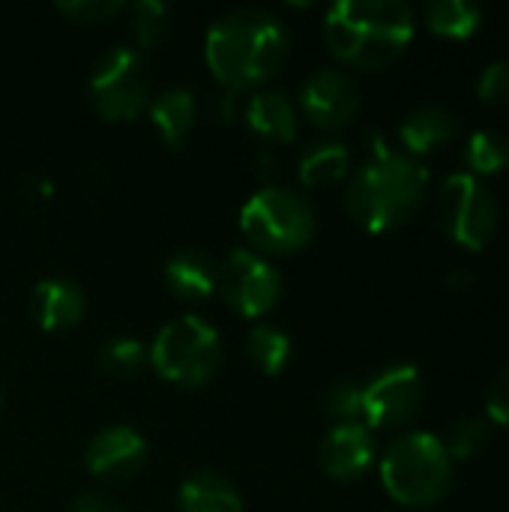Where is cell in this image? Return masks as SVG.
I'll return each mask as SVG.
<instances>
[{"label": "cell", "mask_w": 509, "mask_h": 512, "mask_svg": "<svg viewBox=\"0 0 509 512\" xmlns=\"http://www.w3.org/2000/svg\"><path fill=\"white\" fill-rule=\"evenodd\" d=\"M426 186L429 171L420 159L387 144L381 132H369V159L354 171L345 207L360 228L372 234L393 231L420 210Z\"/></svg>", "instance_id": "obj_1"}, {"label": "cell", "mask_w": 509, "mask_h": 512, "mask_svg": "<svg viewBox=\"0 0 509 512\" xmlns=\"http://www.w3.org/2000/svg\"><path fill=\"white\" fill-rule=\"evenodd\" d=\"M207 66L228 90L270 81L288 63L291 33L267 9H234L207 30Z\"/></svg>", "instance_id": "obj_2"}, {"label": "cell", "mask_w": 509, "mask_h": 512, "mask_svg": "<svg viewBox=\"0 0 509 512\" xmlns=\"http://www.w3.org/2000/svg\"><path fill=\"white\" fill-rule=\"evenodd\" d=\"M333 54L360 69H384L414 39V9L405 0H339L324 18Z\"/></svg>", "instance_id": "obj_3"}, {"label": "cell", "mask_w": 509, "mask_h": 512, "mask_svg": "<svg viewBox=\"0 0 509 512\" xmlns=\"http://www.w3.org/2000/svg\"><path fill=\"white\" fill-rule=\"evenodd\" d=\"M381 483L387 495L405 507H432L453 486V459L438 435L408 432L387 447Z\"/></svg>", "instance_id": "obj_4"}, {"label": "cell", "mask_w": 509, "mask_h": 512, "mask_svg": "<svg viewBox=\"0 0 509 512\" xmlns=\"http://www.w3.org/2000/svg\"><path fill=\"white\" fill-rule=\"evenodd\" d=\"M240 228L249 243L270 255H291L315 234L312 204L285 186H261L240 210Z\"/></svg>", "instance_id": "obj_5"}, {"label": "cell", "mask_w": 509, "mask_h": 512, "mask_svg": "<svg viewBox=\"0 0 509 512\" xmlns=\"http://www.w3.org/2000/svg\"><path fill=\"white\" fill-rule=\"evenodd\" d=\"M147 360L165 381L201 387L216 375L222 363V342L213 324H207L198 315H183L168 321L156 333Z\"/></svg>", "instance_id": "obj_6"}, {"label": "cell", "mask_w": 509, "mask_h": 512, "mask_svg": "<svg viewBox=\"0 0 509 512\" xmlns=\"http://www.w3.org/2000/svg\"><path fill=\"white\" fill-rule=\"evenodd\" d=\"M435 216L441 231L468 252L486 249L498 231V201L492 189L468 171L450 174L444 180Z\"/></svg>", "instance_id": "obj_7"}, {"label": "cell", "mask_w": 509, "mask_h": 512, "mask_svg": "<svg viewBox=\"0 0 509 512\" xmlns=\"http://www.w3.org/2000/svg\"><path fill=\"white\" fill-rule=\"evenodd\" d=\"M150 96V78L144 57L135 48L114 45L93 63L90 99L105 120H132L144 111Z\"/></svg>", "instance_id": "obj_8"}, {"label": "cell", "mask_w": 509, "mask_h": 512, "mask_svg": "<svg viewBox=\"0 0 509 512\" xmlns=\"http://www.w3.org/2000/svg\"><path fill=\"white\" fill-rule=\"evenodd\" d=\"M216 291L225 297V303L234 312L246 318H258L279 303L282 276L264 255L252 249H231L219 261Z\"/></svg>", "instance_id": "obj_9"}, {"label": "cell", "mask_w": 509, "mask_h": 512, "mask_svg": "<svg viewBox=\"0 0 509 512\" xmlns=\"http://www.w3.org/2000/svg\"><path fill=\"white\" fill-rule=\"evenodd\" d=\"M423 405V375L417 366H390L363 387V423L369 429L405 426Z\"/></svg>", "instance_id": "obj_10"}, {"label": "cell", "mask_w": 509, "mask_h": 512, "mask_svg": "<svg viewBox=\"0 0 509 512\" xmlns=\"http://www.w3.org/2000/svg\"><path fill=\"white\" fill-rule=\"evenodd\" d=\"M303 114L321 129L348 126L360 111V90L351 75L339 69H318L300 90Z\"/></svg>", "instance_id": "obj_11"}, {"label": "cell", "mask_w": 509, "mask_h": 512, "mask_svg": "<svg viewBox=\"0 0 509 512\" xmlns=\"http://www.w3.org/2000/svg\"><path fill=\"white\" fill-rule=\"evenodd\" d=\"M84 465L99 480L126 483L147 465V441L132 426H108L90 438Z\"/></svg>", "instance_id": "obj_12"}, {"label": "cell", "mask_w": 509, "mask_h": 512, "mask_svg": "<svg viewBox=\"0 0 509 512\" xmlns=\"http://www.w3.org/2000/svg\"><path fill=\"white\" fill-rule=\"evenodd\" d=\"M318 462L327 477L351 483L363 477L375 462V438L366 423H339L333 426L318 450Z\"/></svg>", "instance_id": "obj_13"}, {"label": "cell", "mask_w": 509, "mask_h": 512, "mask_svg": "<svg viewBox=\"0 0 509 512\" xmlns=\"http://www.w3.org/2000/svg\"><path fill=\"white\" fill-rule=\"evenodd\" d=\"M84 309H87V300H84L81 288L75 282L57 279V276L54 279H42L33 288V297H30L33 321L42 330H48V333L75 327L84 318Z\"/></svg>", "instance_id": "obj_14"}, {"label": "cell", "mask_w": 509, "mask_h": 512, "mask_svg": "<svg viewBox=\"0 0 509 512\" xmlns=\"http://www.w3.org/2000/svg\"><path fill=\"white\" fill-rule=\"evenodd\" d=\"M459 135V120L450 108L444 105H423L414 108L402 126H399V141L405 147L408 156L420 159L426 153L441 150L444 144H450Z\"/></svg>", "instance_id": "obj_15"}, {"label": "cell", "mask_w": 509, "mask_h": 512, "mask_svg": "<svg viewBox=\"0 0 509 512\" xmlns=\"http://www.w3.org/2000/svg\"><path fill=\"white\" fill-rule=\"evenodd\" d=\"M219 264L201 249H180L165 264V285L180 300H207L216 291Z\"/></svg>", "instance_id": "obj_16"}, {"label": "cell", "mask_w": 509, "mask_h": 512, "mask_svg": "<svg viewBox=\"0 0 509 512\" xmlns=\"http://www.w3.org/2000/svg\"><path fill=\"white\" fill-rule=\"evenodd\" d=\"M180 512H243V498L228 477L216 471H195L177 492Z\"/></svg>", "instance_id": "obj_17"}, {"label": "cell", "mask_w": 509, "mask_h": 512, "mask_svg": "<svg viewBox=\"0 0 509 512\" xmlns=\"http://www.w3.org/2000/svg\"><path fill=\"white\" fill-rule=\"evenodd\" d=\"M246 123L267 141H291L297 135V108L282 90H258L246 102Z\"/></svg>", "instance_id": "obj_18"}, {"label": "cell", "mask_w": 509, "mask_h": 512, "mask_svg": "<svg viewBox=\"0 0 509 512\" xmlns=\"http://www.w3.org/2000/svg\"><path fill=\"white\" fill-rule=\"evenodd\" d=\"M198 102L186 87H168L150 102V120L168 144H183L195 126Z\"/></svg>", "instance_id": "obj_19"}, {"label": "cell", "mask_w": 509, "mask_h": 512, "mask_svg": "<svg viewBox=\"0 0 509 512\" xmlns=\"http://www.w3.org/2000/svg\"><path fill=\"white\" fill-rule=\"evenodd\" d=\"M351 168V153L342 141L321 138L312 141L297 162V174L306 186H330L339 183Z\"/></svg>", "instance_id": "obj_20"}, {"label": "cell", "mask_w": 509, "mask_h": 512, "mask_svg": "<svg viewBox=\"0 0 509 512\" xmlns=\"http://www.w3.org/2000/svg\"><path fill=\"white\" fill-rule=\"evenodd\" d=\"M483 9L468 0H435L426 6V24L438 36L447 39H468L480 30Z\"/></svg>", "instance_id": "obj_21"}, {"label": "cell", "mask_w": 509, "mask_h": 512, "mask_svg": "<svg viewBox=\"0 0 509 512\" xmlns=\"http://www.w3.org/2000/svg\"><path fill=\"white\" fill-rule=\"evenodd\" d=\"M246 354L255 363V369H261L264 375H279L288 366L291 339L285 330H279L273 324H258L246 339Z\"/></svg>", "instance_id": "obj_22"}, {"label": "cell", "mask_w": 509, "mask_h": 512, "mask_svg": "<svg viewBox=\"0 0 509 512\" xmlns=\"http://www.w3.org/2000/svg\"><path fill=\"white\" fill-rule=\"evenodd\" d=\"M465 162L471 168L468 174H474V177L498 174L509 165V141L492 129H480L465 144Z\"/></svg>", "instance_id": "obj_23"}, {"label": "cell", "mask_w": 509, "mask_h": 512, "mask_svg": "<svg viewBox=\"0 0 509 512\" xmlns=\"http://www.w3.org/2000/svg\"><path fill=\"white\" fill-rule=\"evenodd\" d=\"M99 369L108 375V378H132L135 372L144 369L147 363V348L144 342L132 339V336H117V339H108L102 348H99V357H96Z\"/></svg>", "instance_id": "obj_24"}, {"label": "cell", "mask_w": 509, "mask_h": 512, "mask_svg": "<svg viewBox=\"0 0 509 512\" xmlns=\"http://www.w3.org/2000/svg\"><path fill=\"white\" fill-rule=\"evenodd\" d=\"M171 30V9L159 0H141L132 6V33L141 48L159 45Z\"/></svg>", "instance_id": "obj_25"}, {"label": "cell", "mask_w": 509, "mask_h": 512, "mask_svg": "<svg viewBox=\"0 0 509 512\" xmlns=\"http://www.w3.org/2000/svg\"><path fill=\"white\" fill-rule=\"evenodd\" d=\"M489 435H492V426L486 420L465 417V420H459V423L450 426L444 447H447V453H450L453 462L456 459H471V456H477L489 444Z\"/></svg>", "instance_id": "obj_26"}, {"label": "cell", "mask_w": 509, "mask_h": 512, "mask_svg": "<svg viewBox=\"0 0 509 512\" xmlns=\"http://www.w3.org/2000/svg\"><path fill=\"white\" fill-rule=\"evenodd\" d=\"M327 417L339 423H363V387L354 381H339L324 396Z\"/></svg>", "instance_id": "obj_27"}, {"label": "cell", "mask_w": 509, "mask_h": 512, "mask_svg": "<svg viewBox=\"0 0 509 512\" xmlns=\"http://www.w3.org/2000/svg\"><path fill=\"white\" fill-rule=\"evenodd\" d=\"M57 9L78 24H93L117 15L123 9V0H60Z\"/></svg>", "instance_id": "obj_28"}, {"label": "cell", "mask_w": 509, "mask_h": 512, "mask_svg": "<svg viewBox=\"0 0 509 512\" xmlns=\"http://www.w3.org/2000/svg\"><path fill=\"white\" fill-rule=\"evenodd\" d=\"M477 96L483 102H509V60H495L480 72Z\"/></svg>", "instance_id": "obj_29"}, {"label": "cell", "mask_w": 509, "mask_h": 512, "mask_svg": "<svg viewBox=\"0 0 509 512\" xmlns=\"http://www.w3.org/2000/svg\"><path fill=\"white\" fill-rule=\"evenodd\" d=\"M486 414L489 420H495L498 426H509V369L501 375H495V381L489 384L486 393Z\"/></svg>", "instance_id": "obj_30"}, {"label": "cell", "mask_w": 509, "mask_h": 512, "mask_svg": "<svg viewBox=\"0 0 509 512\" xmlns=\"http://www.w3.org/2000/svg\"><path fill=\"white\" fill-rule=\"evenodd\" d=\"M69 512H126L114 498L102 495V492H87V495H78L72 501Z\"/></svg>", "instance_id": "obj_31"}, {"label": "cell", "mask_w": 509, "mask_h": 512, "mask_svg": "<svg viewBox=\"0 0 509 512\" xmlns=\"http://www.w3.org/2000/svg\"><path fill=\"white\" fill-rule=\"evenodd\" d=\"M474 273L471 270H456V273H450V288L453 291H471L474 288Z\"/></svg>", "instance_id": "obj_32"}]
</instances>
